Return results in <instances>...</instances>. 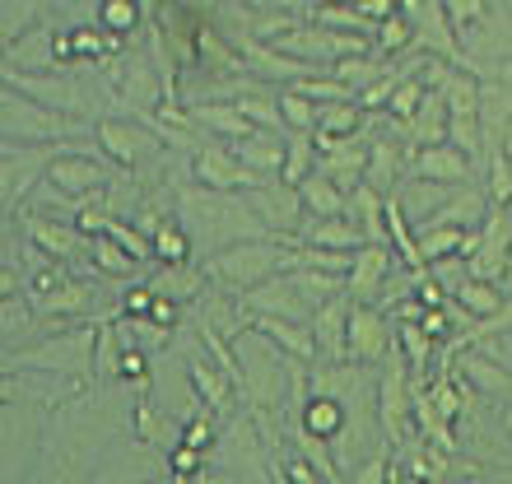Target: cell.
I'll list each match as a JSON object with an SVG mask.
<instances>
[{
	"label": "cell",
	"instance_id": "cell-1",
	"mask_svg": "<svg viewBox=\"0 0 512 484\" xmlns=\"http://www.w3.org/2000/svg\"><path fill=\"white\" fill-rule=\"evenodd\" d=\"M298 266V242L294 238H247V242H233V247H224V252L205 266V275L224 289V294H238L247 298L252 289H261V284L280 280V275H289V270Z\"/></svg>",
	"mask_w": 512,
	"mask_h": 484
},
{
	"label": "cell",
	"instance_id": "cell-2",
	"mask_svg": "<svg viewBox=\"0 0 512 484\" xmlns=\"http://www.w3.org/2000/svg\"><path fill=\"white\" fill-rule=\"evenodd\" d=\"M378 429L391 447H401L415 433V387H410V368H405L401 350H391L387 368L378 382Z\"/></svg>",
	"mask_w": 512,
	"mask_h": 484
},
{
	"label": "cell",
	"instance_id": "cell-3",
	"mask_svg": "<svg viewBox=\"0 0 512 484\" xmlns=\"http://www.w3.org/2000/svg\"><path fill=\"white\" fill-rule=\"evenodd\" d=\"M447 98V140L461 149V154H480L485 149V135H480V98H485V80L466 70V75H452V84L443 89Z\"/></svg>",
	"mask_w": 512,
	"mask_h": 484
},
{
	"label": "cell",
	"instance_id": "cell-4",
	"mask_svg": "<svg viewBox=\"0 0 512 484\" xmlns=\"http://www.w3.org/2000/svg\"><path fill=\"white\" fill-rule=\"evenodd\" d=\"M80 131L75 121L56 117L52 108H42V103H28L19 98V89H5V140L10 145H28V140H70V135Z\"/></svg>",
	"mask_w": 512,
	"mask_h": 484
},
{
	"label": "cell",
	"instance_id": "cell-5",
	"mask_svg": "<svg viewBox=\"0 0 512 484\" xmlns=\"http://www.w3.org/2000/svg\"><path fill=\"white\" fill-rule=\"evenodd\" d=\"M191 173H196V187L205 191H219V196H229V191H256L266 187L261 177L247 168L233 149L224 145H201L196 149V159H191Z\"/></svg>",
	"mask_w": 512,
	"mask_h": 484
},
{
	"label": "cell",
	"instance_id": "cell-6",
	"mask_svg": "<svg viewBox=\"0 0 512 484\" xmlns=\"http://www.w3.org/2000/svg\"><path fill=\"white\" fill-rule=\"evenodd\" d=\"M396 350V331H391V312L373 303H354L350 312V363H382Z\"/></svg>",
	"mask_w": 512,
	"mask_h": 484
},
{
	"label": "cell",
	"instance_id": "cell-7",
	"mask_svg": "<svg viewBox=\"0 0 512 484\" xmlns=\"http://www.w3.org/2000/svg\"><path fill=\"white\" fill-rule=\"evenodd\" d=\"M42 177H47V187H56L61 196H70V201H84V196L94 201V196H103V187H108V173H103L89 154H75V149L47 159Z\"/></svg>",
	"mask_w": 512,
	"mask_h": 484
},
{
	"label": "cell",
	"instance_id": "cell-8",
	"mask_svg": "<svg viewBox=\"0 0 512 484\" xmlns=\"http://www.w3.org/2000/svg\"><path fill=\"white\" fill-rule=\"evenodd\" d=\"M508 238H512V219L503 215L499 205L489 210V219L480 224V247L466 256V266H471V280H489L499 284L508 275Z\"/></svg>",
	"mask_w": 512,
	"mask_h": 484
},
{
	"label": "cell",
	"instance_id": "cell-9",
	"mask_svg": "<svg viewBox=\"0 0 512 484\" xmlns=\"http://www.w3.org/2000/svg\"><path fill=\"white\" fill-rule=\"evenodd\" d=\"M350 312H354V298L350 294H336L326 298L322 308L312 312V340H317V354L326 363H345L350 359Z\"/></svg>",
	"mask_w": 512,
	"mask_h": 484
},
{
	"label": "cell",
	"instance_id": "cell-10",
	"mask_svg": "<svg viewBox=\"0 0 512 484\" xmlns=\"http://www.w3.org/2000/svg\"><path fill=\"white\" fill-rule=\"evenodd\" d=\"M247 205H252V215L261 219V224H280V238H294L298 242V229L308 224V210H303V196H298V187H256L247 191Z\"/></svg>",
	"mask_w": 512,
	"mask_h": 484
},
{
	"label": "cell",
	"instance_id": "cell-11",
	"mask_svg": "<svg viewBox=\"0 0 512 484\" xmlns=\"http://www.w3.org/2000/svg\"><path fill=\"white\" fill-rule=\"evenodd\" d=\"M24 224H28V242H33L42 256H52V261H80V256H94V242L84 238V229H75V224L42 219V215H28Z\"/></svg>",
	"mask_w": 512,
	"mask_h": 484
},
{
	"label": "cell",
	"instance_id": "cell-12",
	"mask_svg": "<svg viewBox=\"0 0 512 484\" xmlns=\"http://www.w3.org/2000/svg\"><path fill=\"white\" fill-rule=\"evenodd\" d=\"M410 177L415 182H438V187H466L471 182V154H461L452 140L433 149H419L410 159Z\"/></svg>",
	"mask_w": 512,
	"mask_h": 484
},
{
	"label": "cell",
	"instance_id": "cell-13",
	"mask_svg": "<svg viewBox=\"0 0 512 484\" xmlns=\"http://www.w3.org/2000/svg\"><path fill=\"white\" fill-rule=\"evenodd\" d=\"M247 331L261 340H270L275 350H284L289 359L312 363L317 359V340H312V326L303 322H284V317H266V312H247Z\"/></svg>",
	"mask_w": 512,
	"mask_h": 484
},
{
	"label": "cell",
	"instance_id": "cell-14",
	"mask_svg": "<svg viewBox=\"0 0 512 484\" xmlns=\"http://www.w3.org/2000/svg\"><path fill=\"white\" fill-rule=\"evenodd\" d=\"M391 247H373L368 242L364 252L354 256V270H350V280H345V294L354 298V303H378L382 289H387L391 280Z\"/></svg>",
	"mask_w": 512,
	"mask_h": 484
},
{
	"label": "cell",
	"instance_id": "cell-15",
	"mask_svg": "<svg viewBox=\"0 0 512 484\" xmlns=\"http://www.w3.org/2000/svg\"><path fill=\"white\" fill-rule=\"evenodd\" d=\"M298 284L289 280V275H280V280H270L261 284V289H252V294L243 298V308L247 312H266V317H284V322H312V308L308 303H298Z\"/></svg>",
	"mask_w": 512,
	"mask_h": 484
},
{
	"label": "cell",
	"instance_id": "cell-16",
	"mask_svg": "<svg viewBox=\"0 0 512 484\" xmlns=\"http://www.w3.org/2000/svg\"><path fill=\"white\" fill-rule=\"evenodd\" d=\"M5 89H19V94H28L33 103H42V108L52 112H66V117H75V112L84 108V94L75 80H33L28 70H19V75H5Z\"/></svg>",
	"mask_w": 512,
	"mask_h": 484
},
{
	"label": "cell",
	"instance_id": "cell-17",
	"mask_svg": "<svg viewBox=\"0 0 512 484\" xmlns=\"http://www.w3.org/2000/svg\"><path fill=\"white\" fill-rule=\"evenodd\" d=\"M187 377H191L196 401H205L215 415H229L233 410V377L224 373V368H215V363L201 359V354H187Z\"/></svg>",
	"mask_w": 512,
	"mask_h": 484
},
{
	"label": "cell",
	"instance_id": "cell-18",
	"mask_svg": "<svg viewBox=\"0 0 512 484\" xmlns=\"http://www.w3.org/2000/svg\"><path fill=\"white\" fill-rule=\"evenodd\" d=\"M405 154H410V149H405L396 135L373 140V145H368V187H378L382 196H391L396 182H401V173H410V159H405Z\"/></svg>",
	"mask_w": 512,
	"mask_h": 484
},
{
	"label": "cell",
	"instance_id": "cell-19",
	"mask_svg": "<svg viewBox=\"0 0 512 484\" xmlns=\"http://www.w3.org/2000/svg\"><path fill=\"white\" fill-rule=\"evenodd\" d=\"M312 242V247H336V252H364L368 247V233L354 224L350 215L340 219H308L303 229H298V247Z\"/></svg>",
	"mask_w": 512,
	"mask_h": 484
},
{
	"label": "cell",
	"instance_id": "cell-20",
	"mask_svg": "<svg viewBox=\"0 0 512 484\" xmlns=\"http://www.w3.org/2000/svg\"><path fill=\"white\" fill-rule=\"evenodd\" d=\"M94 135H98V149H103L117 168H131V163L140 159V149H154V140H145V131H140V126H131V121L103 117Z\"/></svg>",
	"mask_w": 512,
	"mask_h": 484
},
{
	"label": "cell",
	"instance_id": "cell-21",
	"mask_svg": "<svg viewBox=\"0 0 512 484\" xmlns=\"http://www.w3.org/2000/svg\"><path fill=\"white\" fill-rule=\"evenodd\" d=\"M475 391L485 396H512V373H503V363L485 350H461V363H452Z\"/></svg>",
	"mask_w": 512,
	"mask_h": 484
},
{
	"label": "cell",
	"instance_id": "cell-22",
	"mask_svg": "<svg viewBox=\"0 0 512 484\" xmlns=\"http://www.w3.org/2000/svg\"><path fill=\"white\" fill-rule=\"evenodd\" d=\"M94 289L89 284H75L70 280L66 289H52V294H28V308H33V317H89V308H94Z\"/></svg>",
	"mask_w": 512,
	"mask_h": 484
},
{
	"label": "cell",
	"instance_id": "cell-23",
	"mask_svg": "<svg viewBox=\"0 0 512 484\" xmlns=\"http://www.w3.org/2000/svg\"><path fill=\"white\" fill-rule=\"evenodd\" d=\"M284 149H289V140H280V135H270V131H256L252 140H238L233 154L266 182V173H284Z\"/></svg>",
	"mask_w": 512,
	"mask_h": 484
},
{
	"label": "cell",
	"instance_id": "cell-24",
	"mask_svg": "<svg viewBox=\"0 0 512 484\" xmlns=\"http://www.w3.org/2000/svg\"><path fill=\"white\" fill-rule=\"evenodd\" d=\"M298 196H303V210H308V219H340V215H350L345 191H340L326 173H312L308 182L298 187Z\"/></svg>",
	"mask_w": 512,
	"mask_h": 484
},
{
	"label": "cell",
	"instance_id": "cell-25",
	"mask_svg": "<svg viewBox=\"0 0 512 484\" xmlns=\"http://www.w3.org/2000/svg\"><path fill=\"white\" fill-rule=\"evenodd\" d=\"M149 289L159 298H173V303H191V298L205 289V270H196L187 261V266H159L154 275H149Z\"/></svg>",
	"mask_w": 512,
	"mask_h": 484
},
{
	"label": "cell",
	"instance_id": "cell-26",
	"mask_svg": "<svg viewBox=\"0 0 512 484\" xmlns=\"http://www.w3.org/2000/svg\"><path fill=\"white\" fill-rule=\"evenodd\" d=\"M191 117H196V126H205V131L229 135L233 145L256 135V126L243 117V112H238V103H201V108H191Z\"/></svg>",
	"mask_w": 512,
	"mask_h": 484
},
{
	"label": "cell",
	"instance_id": "cell-27",
	"mask_svg": "<svg viewBox=\"0 0 512 484\" xmlns=\"http://www.w3.org/2000/svg\"><path fill=\"white\" fill-rule=\"evenodd\" d=\"M303 429L317 433V438H326V443H336L340 433L350 429V415H345L340 396H312L308 410H303Z\"/></svg>",
	"mask_w": 512,
	"mask_h": 484
},
{
	"label": "cell",
	"instance_id": "cell-28",
	"mask_svg": "<svg viewBox=\"0 0 512 484\" xmlns=\"http://www.w3.org/2000/svg\"><path fill=\"white\" fill-rule=\"evenodd\" d=\"M452 303H457L466 317H475V322H489V317H499V312H503V303H508V298L499 294V284H489V280H466L457 294H452Z\"/></svg>",
	"mask_w": 512,
	"mask_h": 484
},
{
	"label": "cell",
	"instance_id": "cell-29",
	"mask_svg": "<svg viewBox=\"0 0 512 484\" xmlns=\"http://www.w3.org/2000/svg\"><path fill=\"white\" fill-rule=\"evenodd\" d=\"M312 24L336 28V33H354V38H373V42H378V28H382V24H373L359 5H317V10H312Z\"/></svg>",
	"mask_w": 512,
	"mask_h": 484
},
{
	"label": "cell",
	"instance_id": "cell-30",
	"mask_svg": "<svg viewBox=\"0 0 512 484\" xmlns=\"http://www.w3.org/2000/svg\"><path fill=\"white\" fill-rule=\"evenodd\" d=\"M168 419L154 410V401H149V377H135V433H140V443L145 447H163V438H168Z\"/></svg>",
	"mask_w": 512,
	"mask_h": 484
},
{
	"label": "cell",
	"instance_id": "cell-31",
	"mask_svg": "<svg viewBox=\"0 0 512 484\" xmlns=\"http://www.w3.org/2000/svg\"><path fill=\"white\" fill-rule=\"evenodd\" d=\"M233 103H238V112H243V117L252 121L256 131H270V135H280V131H284V112H280V103H266L256 84H247L243 94H233Z\"/></svg>",
	"mask_w": 512,
	"mask_h": 484
},
{
	"label": "cell",
	"instance_id": "cell-32",
	"mask_svg": "<svg viewBox=\"0 0 512 484\" xmlns=\"http://www.w3.org/2000/svg\"><path fill=\"white\" fill-rule=\"evenodd\" d=\"M396 350H401L405 368H410V377H415V373H424L429 359H433V336L419 322H401V331H396Z\"/></svg>",
	"mask_w": 512,
	"mask_h": 484
},
{
	"label": "cell",
	"instance_id": "cell-33",
	"mask_svg": "<svg viewBox=\"0 0 512 484\" xmlns=\"http://www.w3.org/2000/svg\"><path fill=\"white\" fill-rule=\"evenodd\" d=\"M275 103H280V112H284V126H294V135H312V131H317V121H322V108H317L308 94H298L294 84H289V89H284Z\"/></svg>",
	"mask_w": 512,
	"mask_h": 484
},
{
	"label": "cell",
	"instance_id": "cell-34",
	"mask_svg": "<svg viewBox=\"0 0 512 484\" xmlns=\"http://www.w3.org/2000/svg\"><path fill=\"white\" fill-rule=\"evenodd\" d=\"M359 131H364V108H359V103H331V108H322L317 135H331V140H354Z\"/></svg>",
	"mask_w": 512,
	"mask_h": 484
},
{
	"label": "cell",
	"instance_id": "cell-35",
	"mask_svg": "<svg viewBox=\"0 0 512 484\" xmlns=\"http://www.w3.org/2000/svg\"><path fill=\"white\" fill-rule=\"evenodd\" d=\"M354 256H359V252H336V247H312V242H303V247H298V266H303V270H322V275H340V280H350Z\"/></svg>",
	"mask_w": 512,
	"mask_h": 484
},
{
	"label": "cell",
	"instance_id": "cell-36",
	"mask_svg": "<svg viewBox=\"0 0 512 484\" xmlns=\"http://www.w3.org/2000/svg\"><path fill=\"white\" fill-rule=\"evenodd\" d=\"M312 154H317L312 135H289V149H284V173H280L284 187H303V182H308L312 177Z\"/></svg>",
	"mask_w": 512,
	"mask_h": 484
},
{
	"label": "cell",
	"instance_id": "cell-37",
	"mask_svg": "<svg viewBox=\"0 0 512 484\" xmlns=\"http://www.w3.org/2000/svg\"><path fill=\"white\" fill-rule=\"evenodd\" d=\"M94 266L103 270V275H117V280H135V275H140V261L112 238H94Z\"/></svg>",
	"mask_w": 512,
	"mask_h": 484
},
{
	"label": "cell",
	"instance_id": "cell-38",
	"mask_svg": "<svg viewBox=\"0 0 512 484\" xmlns=\"http://www.w3.org/2000/svg\"><path fill=\"white\" fill-rule=\"evenodd\" d=\"M98 326V345H94V373L98 377H117L122 373V336H117V322H94Z\"/></svg>",
	"mask_w": 512,
	"mask_h": 484
},
{
	"label": "cell",
	"instance_id": "cell-39",
	"mask_svg": "<svg viewBox=\"0 0 512 484\" xmlns=\"http://www.w3.org/2000/svg\"><path fill=\"white\" fill-rule=\"evenodd\" d=\"M387 70L391 66H382L378 56H345V61H336V66H331V75H336L340 84H350V89H359V84H364V89H373Z\"/></svg>",
	"mask_w": 512,
	"mask_h": 484
},
{
	"label": "cell",
	"instance_id": "cell-40",
	"mask_svg": "<svg viewBox=\"0 0 512 484\" xmlns=\"http://www.w3.org/2000/svg\"><path fill=\"white\" fill-rule=\"evenodd\" d=\"M154 252L163 256V266H187L191 261V233L177 224V219H168L159 233H154Z\"/></svg>",
	"mask_w": 512,
	"mask_h": 484
},
{
	"label": "cell",
	"instance_id": "cell-41",
	"mask_svg": "<svg viewBox=\"0 0 512 484\" xmlns=\"http://www.w3.org/2000/svg\"><path fill=\"white\" fill-rule=\"evenodd\" d=\"M294 89H298V94H308L317 108H331V103H359L350 84H340L336 75H326V80H322V75H308V80H298Z\"/></svg>",
	"mask_w": 512,
	"mask_h": 484
},
{
	"label": "cell",
	"instance_id": "cell-42",
	"mask_svg": "<svg viewBox=\"0 0 512 484\" xmlns=\"http://www.w3.org/2000/svg\"><path fill=\"white\" fill-rule=\"evenodd\" d=\"M489 205L508 210L512 205V149H494L489 154Z\"/></svg>",
	"mask_w": 512,
	"mask_h": 484
},
{
	"label": "cell",
	"instance_id": "cell-43",
	"mask_svg": "<svg viewBox=\"0 0 512 484\" xmlns=\"http://www.w3.org/2000/svg\"><path fill=\"white\" fill-rule=\"evenodd\" d=\"M424 98H429V89H424V84H419V80H405L401 89L391 94L387 117H391V121H401V126H410V121H415V112L424 108Z\"/></svg>",
	"mask_w": 512,
	"mask_h": 484
},
{
	"label": "cell",
	"instance_id": "cell-44",
	"mask_svg": "<svg viewBox=\"0 0 512 484\" xmlns=\"http://www.w3.org/2000/svg\"><path fill=\"white\" fill-rule=\"evenodd\" d=\"M98 19H103L108 33L122 38V33H131V28L140 24V5H135V0H103V5H98Z\"/></svg>",
	"mask_w": 512,
	"mask_h": 484
},
{
	"label": "cell",
	"instance_id": "cell-45",
	"mask_svg": "<svg viewBox=\"0 0 512 484\" xmlns=\"http://www.w3.org/2000/svg\"><path fill=\"white\" fill-rule=\"evenodd\" d=\"M103 238L122 242V247L135 256V261H149V252H154V242L140 233V224H126V219H108V233H103Z\"/></svg>",
	"mask_w": 512,
	"mask_h": 484
},
{
	"label": "cell",
	"instance_id": "cell-46",
	"mask_svg": "<svg viewBox=\"0 0 512 484\" xmlns=\"http://www.w3.org/2000/svg\"><path fill=\"white\" fill-rule=\"evenodd\" d=\"M410 42H415V28H410V19H405V14H391L387 24L378 28V52H387V56L405 52Z\"/></svg>",
	"mask_w": 512,
	"mask_h": 484
},
{
	"label": "cell",
	"instance_id": "cell-47",
	"mask_svg": "<svg viewBox=\"0 0 512 484\" xmlns=\"http://www.w3.org/2000/svg\"><path fill=\"white\" fill-rule=\"evenodd\" d=\"M168 471H173V480H196V475L205 471V452L201 447H187V443H177L173 452H168Z\"/></svg>",
	"mask_w": 512,
	"mask_h": 484
},
{
	"label": "cell",
	"instance_id": "cell-48",
	"mask_svg": "<svg viewBox=\"0 0 512 484\" xmlns=\"http://www.w3.org/2000/svg\"><path fill=\"white\" fill-rule=\"evenodd\" d=\"M443 10L457 33H471V28L485 19V0H443Z\"/></svg>",
	"mask_w": 512,
	"mask_h": 484
},
{
	"label": "cell",
	"instance_id": "cell-49",
	"mask_svg": "<svg viewBox=\"0 0 512 484\" xmlns=\"http://www.w3.org/2000/svg\"><path fill=\"white\" fill-rule=\"evenodd\" d=\"M154 303H159V294H154L149 284H135V289H126V298H122V317H149Z\"/></svg>",
	"mask_w": 512,
	"mask_h": 484
},
{
	"label": "cell",
	"instance_id": "cell-50",
	"mask_svg": "<svg viewBox=\"0 0 512 484\" xmlns=\"http://www.w3.org/2000/svg\"><path fill=\"white\" fill-rule=\"evenodd\" d=\"M149 322H154V326H173L177 322V303H173V298H159V303H154V312H149Z\"/></svg>",
	"mask_w": 512,
	"mask_h": 484
},
{
	"label": "cell",
	"instance_id": "cell-51",
	"mask_svg": "<svg viewBox=\"0 0 512 484\" xmlns=\"http://www.w3.org/2000/svg\"><path fill=\"white\" fill-rule=\"evenodd\" d=\"M122 373L131 377V382H135V377H149V368H145V354H140V350H131V354H126V359H122Z\"/></svg>",
	"mask_w": 512,
	"mask_h": 484
},
{
	"label": "cell",
	"instance_id": "cell-52",
	"mask_svg": "<svg viewBox=\"0 0 512 484\" xmlns=\"http://www.w3.org/2000/svg\"><path fill=\"white\" fill-rule=\"evenodd\" d=\"M173 5H182L187 14H210L219 5V0H173Z\"/></svg>",
	"mask_w": 512,
	"mask_h": 484
},
{
	"label": "cell",
	"instance_id": "cell-53",
	"mask_svg": "<svg viewBox=\"0 0 512 484\" xmlns=\"http://www.w3.org/2000/svg\"><path fill=\"white\" fill-rule=\"evenodd\" d=\"M173 484H182V480H173ZM187 484H243V480H233V475H196V480H187Z\"/></svg>",
	"mask_w": 512,
	"mask_h": 484
},
{
	"label": "cell",
	"instance_id": "cell-54",
	"mask_svg": "<svg viewBox=\"0 0 512 484\" xmlns=\"http://www.w3.org/2000/svg\"><path fill=\"white\" fill-rule=\"evenodd\" d=\"M391 484H405V480H401V461H396V471H391Z\"/></svg>",
	"mask_w": 512,
	"mask_h": 484
},
{
	"label": "cell",
	"instance_id": "cell-55",
	"mask_svg": "<svg viewBox=\"0 0 512 484\" xmlns=\"http://www.w3.org/2000/svg\"><path fill=\"white\" fill-rule=\"evenodd\" d=\"M317 5H345V0H317ZM350 5H354V0H350Z\"/></svg>",
	"mask_w": 512,
	"mask_h": 484
},
{
	"label": "cell",
	"instance_id": "cell-56",
	"mask_svg": "<svg viewBox=\"0 0 512 484\" xmlns=\"http://www.w3.org/2000/svg\"><path fill=\"white\" fill-rule=\"evenodd\" d=\"M508 433H512V410H508Z\"/></svg>",
	"mask_w": 512,
	"mask_h": 484
},
{
	"label": "cell",
	"instance_id": "cell-57",
	"mask_svg": "<svg viewBox=\"0 0 512 484\" xmlns=\"http://www.w3.org/2000/svg\"><path fill=\"white\" fill-rule=\"evenodd\" d=\"M508 219H512V205H508Z\"/></svg>",
	"mask_w": 512,
	"mask_h": 484
},
{
	"label": "cell",
	"instance_id": "cell-58",
	"mask_svg": "<svg viewBox=\"0 0 512 484\" xmlns=\"http://www.w3.org/2000/svg\"><path fill=\"white\" fill-rule=\"evenodd\" d=\"M508 10H512V0H508Z\"/></svg>",
	"mask_w": 512,
	"mask_h": 484
}]
</instances>
